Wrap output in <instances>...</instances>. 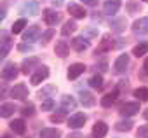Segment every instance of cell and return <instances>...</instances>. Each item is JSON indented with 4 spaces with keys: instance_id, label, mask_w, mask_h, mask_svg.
<instances>
[{
    "instance_id": "cell-1",
    "label": "cell",
    "mask_w": 148,
    "mask_h": 138,
    "mask_svg": "<svg viewBox=\"0 0 148 138\" xmlns=\"http://www.w3.org/2000/svg\"><path fill=\"white\" fill-rule=\"evenodd\" d=\"M18 74H19V68H18L16 63H7V65L2 68V77H4L5 81H14V79L18 77Z\"/></svg>"
},
{
    "instance_id": "cell-2",
    "label": "cell",
    "mask_w": 148,
    "mask_h": 138,
    "mask_svg": "<svg viewBox=\"0 0 148 138\" xmlns=\"http://www.w3.org/2000/svg\"><path fill=\"white\" fill-rule=\"evenodd\" d=\"M86 121H87L86 114L79 112V114H75V115H71V117L68 119V126H70L71 129H80V128H82V126L86 124Z\"/></svg>"
},
{
    "instance_id": "cell-3",
    "label": "cell",
    "mask_w": 148,
    "mask_h": 138,
    "mask_svg": "<svg viewBox=\"0 0 148 138\" xmlns=\"http://www.w3.org/2000/svg\"><path fill=\"white\" fill-rule=\"evenodd\" d=\"M47 77H49V68H47V66H38V70L32 75V84H33V86H38V84L44 82Z\"/></svg>"
},
{
    "instance_id": "cell-4",
    "label": "cell",
    "mask_w": 148,
    "mask_h": 138,
    "mask_svg": "<svg viewBox=\"0 0 148 138\" xmlns=\"http://www.w3.org/2000/svg\"><path fill=\"white\" fill-rule=\"evenodd\" d=\"M127 65H129V56H127V54H120V56L115 59V63H113V70H115L117 74H124V72L127 70Z\"/></svg>"
},
{
    "instance_id": "cell-5",
    "label": "cell",
    "mask_w": 148,
    "mask_h": 138,
    "mask_svg": "<svg viewBox=\"0 0 148 138\" xmlns=\"http://www.w3.org/2000/svg\"><path fill=\"white\" fill-rule=\"evenodd\" d=\"M44 19H45V23H47L49 26H56V25L61 21V16H59V12H56L54 9H45V11H44Z\"/></svg>"
},
{
    "instance_id": "cell-6",
    "label": "cell",
    "mask_w": 148,
    "mask_h": 138,
    "mask_svg": "<svg viewBox=\"0 0 148 138\" xmlns=\"http://www.w3.org/2000/svg\"><path fill=\"white\" fill-rule=\"evenodd\" d=\"M139 110H141V108H139V103H138V101H131V103L122 105V108H120V115H124V117H131V115L138 114Z\"/></svg>"
},
{
    "instance_id": "cell-7",
    "label": "cell",
    "mask_w": 148,
    "mask_h": 138,
    "mask_svg": "<svg viewBox=\"0 0 148 138\" xmlns=\"http://www.w3.org/2000/svg\"><path fill=\"white\" fill-rule=\"evenodd\" d=\"M86 72V65L84 63H73L70 68H68V79H77L79 75H82Z\"/></svg>"
},
{
    "instance_id": "cell-8",
    "label": "cell",
    "mask_w": 148,
    "mask_h": 138,
    "mask_svg": "<svg viewBox=\"0 0 148 138\" xmlns=\"http://www.w3.org/2000/svg\"><path fill=\"white\" fill-rule=\"evenodd\" d=\"M11 96H12L14 100H25V98L28 96V88H26L25 84H18V86H14V88L11 89Z\"/></svg>"
},
{
    "instance_id": "cell-9",
    "label": "cell",
    "mask_w": 148,
    "mask_h": 138,
    "mask_svg": "<svg viewBox=\"0 0 148 138\" xmlns=\"http://www.w3.org/2000/svg\"><path fill=\"white\" fill-rule=\"evenodd\" d=\"M38 35H40V28H38V26H30V28L25 32L23 40L28 42V44H32V42H35V40L38 39Z\"/></svg>"
},
{
    "instance_id": "cell-10",
    "label": "cell",
    "mask_w": 148,
    "mask_h": 138,
    "mask_svg": "<svg viewBox=\"0 0 148 138\" xmlns=\"http://www.w3.org/2000/svg\"><path fill=\"white\" fill-rule=\"evenodd\" d=\"M33 66H37V68H38V58H35V56L26 58V59L21 63V72H23V74H28V72H32V70H33Z\"/></svg>"
},
{
    "instance_id": "cell-11",
    "label": "cell",
    "mask_w": 148,
    "mask_h": 138,
    "mask_svg": "<svg viewBox=\"0 0 148 138\" xmlns=\"http://www.w3.org/2000/svg\"><path fill=\"white\" fill-rule=\"evenodd\" d=\"M106 133H108V126L103 121H98L92 128V136L94 138H103V136H106Z\"/></svg>"
},
{
    "instance_id": "cell-12",
    "label": "cell",
    "mask_w": 148,
    "mask_h": 138,
    "mask_svg": "<svg viewBox=\"0 0 148 138\" xmlns=\"http://www.w3.org/2000/svg\"><path fill=\"white\" fill-rule=\"evenodd\" d=\"M68 12L75 18V19H82V18H86V9L84 7H80V6H77V4H70L68 6Z\"/></svg>"
},
{
    "instance_id": "cell-13",
    "label": "cell",
    "mask_w": 148,
    "mask_h": 138,
    "mask_svg": "<svg viewBox=\"0 0 148 138\" xmlns=\"http://www.w3.org/2000/svg\"><path fill=\"white\" fill-rule=\"evenodd\" d=\"M71 46H73V49H75L77 52H82V51H86L89 47V40H86L84 37H75L71 40Z\"/></svg>"
},
{
    "instance_id": "cell-14",
    "label": "cell",
    "mask_w": 148,
    "mask_h": 138,
    "mask_svg": "<svg viewBox=\"0 0 148 138\" xmlns=\"http://www.w3.org/2000/svg\"><path fill=\"white\" fill-rule=\"evenodd\" d=\"M105 14H108V16H113V14H117L119 12V9H120V2L119 0H108V2L105 4Z\"/></svg>"
},
{
    "instance_id": "cell-15",
    "label": "cell",
    "mask_w": 148,
    "mask_h": 138,
    "mask_svg": "<svg viewBox=\"0 0 148 138\" xmlns=\"http://www.w3.org/2000/svg\"><path fill=\"white\" fill-rule=\"evenodd\" d=\"M54 52H56L59 58H66L68 52H70V46H68L64 40H58V42H56V49H54Z\"/></svg>"
},
{
    "instance_id": "cell-16",
    "label": "cell",
    "mask_w": 148,
    "mask_h": 138,
    "mask_svg": "<svg viewBox=\"0 0 148 138\" xmlns=\"http://www.w3.org/2000/svg\"><path fill=\"white\" fill-rule=\"evenodd\" d=\"M132 30H134L136 33H146V32H148V18H141V19L134 21Z\"/></svg>"
},
{
    "instance_id": "cell-17",
    "label": "cell",
    "mask_w": 148,
    "mask_h": 138,
    "mask_svg": "<svg viewBox=\"0 0 148 138\" xmlns=\"http://www.w3.org/2000/svg\"><path fill=\"white\" fill-rule=\"evenodd\" d=\"M75 105H77V101H75V98H73V96H63V100H61V108H63V112L73 110V108H75Z\"/></svg>"
},
{
    "instance_id": "cell-18",
    "label": "cell",
    "mask_w": 148,
    "mask_h": 138,
    "mask_svg": "<svg viewBox=\"0 0 148 138\" xmlns=\"http://www.w3.org/2000/svg\"><path fill=\"white\" fill-rule=\"evenodd\" d=\"M113 49V42L110 40V37H105L103 40H101V44L96 47V54H99V52H106V51H112Z\"/></svg>"
},
{
    "instance_id": "cell-19",
    "label": "cell",
    "mask_w": 148,
    "mask_h": 138,
    "mask_svg": "<svg viewBox=\"0 0 148 138\" xmlns=\"http://www.w3.org/2000/svg\"><path fill=\"white\" fill-rule=\"evenodd\" d=\"M117 95H119V91H117V89H115V91H112V93H108L106 96H103V98H101V105H103L105 108L112 107V105L115 103V100H117Z\"/></svg>"
},
{
    "instance_id": "cell-20",
    "label": "cell",
    "mask_w": 148,
    "mask_h": 138,
    "mask_svg": "<svg viewBox=\"0 0 148 138\" xmlns=\"http://www.w3.org/2000/svg\"><path fill=\"white\" fill-rule=\"evenodd\" d=\"M11 129H12L14 133H18V135H25V133H26V124H25L21 119H14V121L11 122Z\"/></svg>"
},
{
    "instance_id": "cell-21",
    "label": "cell",
    "mask_w": 148,
    "mask_h": 138,
    "mask_svg": "<svg viewBox=\"0 0 148 138\" xmlns=\"http://www.w3.org/2000/svg\"><path fill=\"white\" fill-rule=\"evenodd\" d=\"M59 136H61V131L56 128H45L40 131V138H59Z\"/></svg>"
},
{
    "instance_id": "cell-22",
    "label": "cell",
    "mask_w": 148,
    "mask_h": 138,
    "mask_svg": "<svg viewBox=\"0 0 148 138\" xmlns=\"http://www.w3.org/2000/svg\"><path fill=\"white\" fill-rule=\"evenodd\" d=\"M16 110L18 108H16L14 103H4L2 107H0V115H2V117H11Z\"/></svg>"
},
{
    "instance_id": "cell-23",
    "label": "cell",
    "mask_w": 148,
    "mask_h": 138,
    "mask_svg": "<svg viewBox=\"0 0 148 138\" xmlns=\"http://www.w3.org/2000/svg\"><path fill=\"white\" fill-rule=\"evenodd\" d=\"M80 103H82L84 107H92V105L96 103V100H94V96H92L91 93L82 91V93H80Z\"/></svg>"
},
{
    "instance_id": "cell-24",
    "label": "cell",
    "mask_w": 148,
    "mask_h": 138,
    "mask_svg": "<svg viewBox=\"0 0 148 138\" xmlns=\"http://www.w3.org/2000/svg\"><path fill=\"white\" fill-rule=\"evenodd\" d=\"M21 11H23V12H26V14L35 16V14L38 12V4H37V2H28V4H25V6L21 7Z\"/></svg>"
},
{
    "instance_id": "cell-25",
    "label": "cell",
    "mask_w": 148,
    "mask_h": 138,
    "mask_svg": "<svg viewBox=\"0 0 148 138\" xmlns=\"http://www.w3.org/2000/svg\"><path fill=\"white\" fill-rule=\"evenodd\" d=\"M148 52V42H143V44H138V46H134V49H132V54L134 56H145Z\"/></svg>"
},
{
    "instance_id": "cell-26",
    "label": "cell",
    "mask_w": 148,
    "mask_h": 138,
    "mask_svg": "<svg viewBox=\"0 0 148 138\" xmlns=\"http://www.w3.org/2000/svg\"><path fill=\"white\" fill-rule=\"evenodd\" d=\"M11 46H12L11 39L4 35V40H2V49H0V56H2V58H5V56L9 54V49H11Z\"/></svg>"
},
{
    "instance_id": "cell-27",
    "label": "cell",
    "mask_w": 148,
    "mask_h": 138,
    "mask_svg": "<svg viewBox=\"0 0 148 138\" xmlns=\"http://www.w3.org/2000/svg\"><path fill=\"white\" fill-rule=\"evenodd\" d=\"M75 30H77V23L75 21H66L64 26L61 28V33L63 35H70V33H73Z\"/></svg>"
},
{
    "instance_id": "cell-28",
    "label": "cell",
    "mask_w": 148,
    "mask_h": 138,
    "mask_svg": "<svg viewBox=\"0 0 148 138\" xmlns=\"http://www.w3.org/2000/svg\"><path fill=\"white\" fill-rule=\"evenodd\" d=\"M89 86H91V88H94V89H101V88H103V77H101V75H98V74H96V75H92V77L89 79Z\"/></svg>"
},
{
    "instance_id": "cell-29",
    "label": "cell",
    "mask_w": 148,
    "mask_h": 138,
    "mask_svg": "<svg viewBox=\"0 0 148 138\" xmlns=\"http://www.w3.org/2000/svg\"><path fill=\"white\" fill-rule=\"evenodd\" d=\"M134 96L139 101H146L148 100V89L146 88H138V89H134Z\"/></svg>"
},
{
    "instance_id": "cell-30",
    "label": "cell",
    "mask_w": 148,
    "mask_h": 138,
    "mask_svg": "<svg viewBox=\"0 0 148 138\" xmlns=\"http://www.w3.org/2000/svg\"><path fill=\"white\" fill-rule=\"evenodd\" d=\"M132 121H120V122H117L115 124V128L119 129V131H131L132 129Z\"/></svg>"
},
{
    "instance_id": "cell-31",
    "label": "cell",
    "mask_w": 148,
    "mask_h": 138,
    "mask_svg": "<svg viewBox=\"0 0 148 138\" xmlns=\"http://www.w3.org/2000/svg\"><path fill=\"white\" fill-rule=\"evenodd\" d=\"M25 26H26V19H18V21L12 25V33H21Z\"/></svg>"
},
{
    "instance_id": "cell-32",
    "label": "cell",
    "mask_w": 148,
    "mask_h": 138,
    "mask_svg": "<svg viewBox=\"0 0 148 138\" xmlns=\"http://www.w3.org/2000/svg\"><path fill=\"white\" fill-rule=\"evenodd\" d=\"M21 114H23L25 117H32V115L35 114V105H33V103L25 105V107H23V110H21Z\"/></svg>"
},
{
    "instance_id": "cell-33",
    "label": "cell",
    "mask_w": 148,
    "mask_h": 138,
    "mask_svg": "<svg viewBox=\"0 0 148 138\" xmlns=\"http://www.w3.org/2000/svg\"><path fill=\"white\" fill-rule=\"evenodd\" d=\"M51 121H52V122H61V121H64V112L61 110V112H58V114H52V115H51Z\"/></svg>"
},
{
    "instance_id": "cell-34",
    "label": "cell",
    "mask_w": 148,
    "mask_h": 138,
    "mask_svg": "<svg viewBox=\"0 0 148 138\" xmlns=\"http://www.w3.org/2000/svg\"><path fill=\"white\" fill-rule=\"evenodd\" d=\"M138 138H148V124H145L138 129Z\"/></svg>"
},
{
    "instance_id": "cell-35",
    "label": "cell",
    "mask_w": 148,
    "mask_h": 138,
    "mask_svg": "<svg viewBox=\"0 0 148 138\" xmlns=\"http://www.w3.org/2000/svg\"><path fill=\"white\" fill-rule=\"evenodd\" d=\"M51 108H54V100H45V101H42V110H51Z\"/></svg>"
},
{
    "instance_id": "cell-36",
    "label": "cell",
    "mask_w": 148,
    "mask_h": 138,
    "mask_svg": "<svg viewBox=\"0 0 148 138\" xmlns=\"http://www.w3.org/2000/svg\"><path fill=\"white\" fill-rule=\"evenodd\" d=\"M52 35H54V30H52V28H51V30H47V32L42 35V42H44V44H47V42H49V39H52Z\"/></svg>"
},
{
    "instance_id": "cell-37",
    "label": "cell",
    "mask_w": 148,
    "mask_h": 138,
    "mask_svg": "<svg viewBox=\"0 0 148 138\" xmlns=\"http://www.w3.org/2000/svg\"><path fill=\"white\" fill-rule=\"evenodd\" d=\"M54 89H56V88H54V86H49V88H45V89H42V91H40V93H38V96H40V98H42V96H45V95H49V93H52V91H54Z\"/></svg>"
},
{
    "instance_id": "cell-38",
    "label": "cell",
    "mask_w": 148,
    "mask_h": 138,
    "mask_svg": "<svg viewBox=\"0 0 148 138\" xmlns=\"http://www.w3.org/2000/svg\"><path fill=\"white\" fill-rule=\"evenodd\" d=\"M82 2H84V4H87V6H96L98 0H82Z\"/></svg>"
},
{
    "instance_id": "cell-39",
    "label": "cell",
    "mask_w": 148,
    "mask_h": 138,
    "mask_svg": "<svg viewBox=\"0 0 148 138\" xmlns=\"http://www.w3.org/2000/svg\"><path fill=\"white\" fill-rule=\"evenodd\" d=\"M68 138H84L82 135H79V133H73V135H70Z\"/></svg>"
},
{
    "instance_id": "cell-40",
    "label": "cell",
    "mask_w": 148,
    "mask_h": 138,
    "mask_svg": "<svg viewBox=\"0 0 148 138\" xmlns=\"http://www.w3.org/2000/svg\"><path fill=\"white\" fill-rule=\"evenodd\" d=\"M143 68H145V72H146V74H148V58H146V59H145V65H143Z\"/></svg>"
},
{
    "instance_id": "cell-41",
    "label": "cell",
    "mask_w": 148,
    "mask_h": 138,
    "mask_svg": "<svg viewBox=\"0 0 148 138\" xmlns=\"http://www.w3.org/2000/svg\"><path fill=\"white\" fill-rule=\"evenodd\" d=\"M52 4H54V6H61V4H63V0H52Z\"/></svg>"
},
{
    "instance_id": "cell-42",
    "label": "cell",
    "mask_w": 148,
    "mask_h": 138,
    "mask_svg": "<svg viewBox=\"0 0 148 138\" xmlns=\"http://www.w3.org/2000/svg\"><path fill=\"white\" fill-rule=\"evenodd\" d=\"M143 117H145V119L148 121V110H145V112H143Z\"/></svg>"
},
{
    "instance_id": "cell-43",
    "label": "cell",
    "mask_w": 148,
    "mask_h": 138,
    "mask_svg": "<svg viewBox=\"0 0 148 138\" xmlns=\"http://www.w3.org/2000/svg\"><path fill=\"white\" fill-rule=\"evenodd\" d=\"M4 138H11V136H9V135H4Z\"/></svg>"
},
{
    "instance_id": "cell-44",
    "label": "cell",
    "mask_w": 148,
    "mask_h": 138,
    "mask_svg": "<svg viewBox=\"0 0 148 138\" xmlns=\"http://www.w3.org/2000/svg\"><path fill=\"white\" fill-rule=\"evenodd\" d=\"M143 2H148V0H143Z\"/></svg>"
}]
</instances>
